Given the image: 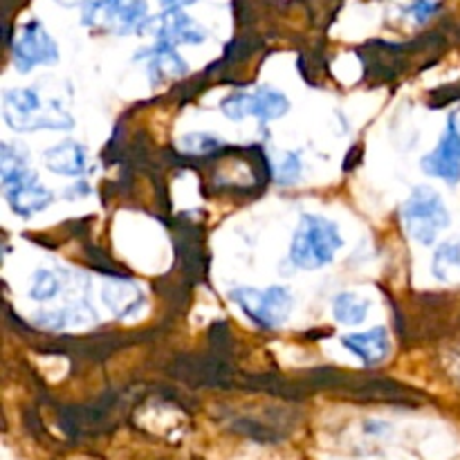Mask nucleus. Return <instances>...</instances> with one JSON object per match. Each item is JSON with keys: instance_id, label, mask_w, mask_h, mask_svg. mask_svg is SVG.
Listing matches in <instances>:
<instances>
[{"instance_id": "nucleus-1", "label": "nucleus", "mask_w": 460, "mask_h": 460, "mask_svg": "<svg viewBox=\"0 0 460 460\" xmlns=\"http://www.w3.org/2000/svg\"><path fill=\"white\" fill-rule=\"evenodd\" d=\"M341 245L344 238L331 218L305 214L292 238L290 261L299 270H322L335 261Z\"/></svg>"}, {"instance_id": "nucleus-2", "label": "nucleus", "mask_w": 460, "mask_h": 460, "mask_svg": "<svg viewBox=\"0 0 460 460\" xmlns=\"http://www.w3.org/2000/svg\"><path fill=\"white\" fill-rule=\"evenodd\" d=\"M3 117L18 133L31 130H67L75 126L70 112L58 103H43L34 88H16L4 93Z\"/></svg>"}, {"instance_id": "nucleus-3", "label": "nucleus", "mask_w": 460, "mask_h": 460, "mask_svg": "<svg viewBox=\"0 0 460 460\" xmlns=\"http://www.w3.org/2000/svg\"><path fill=\"white\" fill-rule=\"evenodd\" d=\"M81 21L85 27L119 36L142 34L151 25L146 0H85Z\"/></svg>"}, {"instance_id": "nucleus-4", "label": "nucleus", "mask_w": 460, "mask_h": 460, "mask_svg": "<svg viewBox=\"0 0 460 460\" xmlns=\"http://www.w3.org/2000/svg\"><path fill=\"white\" fill-rule=\"evenodd\" d=\"M229 296L252 323L265 331L281 328L290 319L292 305H295L292 292L283 286H270L265 290L243 286L234 288Z\"/></svg>"}, {"instance_id": "nucleus-5", "label": "nucleus", "mask_w": 460, "mask_h": 460, "mask_svg": "<svg viewBox=\"0 0 460 460\" xmlns=\"http://www.w3.org/2000/svg\"><path fill=\"white\" fill-rule=\"evenodd\" d=\"M402 223L413 241L431 245L438 234L449 227V211L434 189L416 187L402 207Z\"/></svg>"}, {"instance_id": "nucleus-6", "label": "nucleus", "mask_w": 460, "mask_h": 460, "mask_svg": "<svg viewBox=\"0 0 460 460\" xmlns=\"http://www.w3.org/2000/svg\"><path fill=\"white\" fill-rule=\"evenodd\" d=\"M220 111L234 121H241L245 117L272 121L290 111V99L279 93V90L263 85L254 93H232L220 102Z\"/></svg>"}, {"instance_id": "nucleus-7", "label": "nucleus", "mask_w": 460, "mask_h": 460, "mask_svg": "<svg viewBox=\"0 0 460 460\" xmlns=\"http://www.w3.org/2000/svg\"><path fill=\"white\" fill-rule=\"evenodd\" d=\"M13 66L21 72H30L36 66H49L58 61V45L48 34L40 21H30L21 27L12 43Z\"/></svg>"}, {"instance_id": "nucleus-8", "label": "nucleus", "mask_w": 460, "mask_h": 460, "mask_svg": "<svg viewBox=\"0 0 460 460\" xmlns=\"http://www.w3.org/2000/svg\"><path fill=\"white\" fill-rule=\"evenodd\" d=\"M422 171L447 184H458L460 180V126L456 117H449L438 146L422 157Z\"/></svg>"}, {"instance_id": "nucleus-9", "label": "nucleus", "mask_w": 460, "mask_h": 460, "mask_svg": "<svg viewBox=\"0 0 460 460\" xmlns=\"http://www.w3.org/2000/svg\"><path fill=\"white\" fill-rule=\"evenodd\" d=\"M155 34V43L169 45H198L207 39V30L200 22L193 21L191 16L182 12V9H166L164 13L151 21L148 25Z\"/></svg>"}, {"instance_id": "nucleus-10", "label": "nucleus", "mask_w": 460, "mask_h": 460, "mask_svg": "<svg viewBox=\"0 0 460 460\" xmlns=\"http://www.w3.org/2000/svg\"><path fill=\"white\" fill-rule=\"evenodd\" d=\"M4 198H7L13 214L21 216V218H31L54 202V193L48 187H43L39 175H34L31 171L13 184L4 187Z\"/></svg>"}, {"instance_id": "nucleus-11", "label": "nucleus", "mask_w": 460, "mask_h": 460, "mask_svg": "<svg viewBox=\"0 0 460 460\" xmlns=\"http://www.w3.org/2000/svg\"><path fill=\"white\" fill-rule=\"evenodd\" d=\"M148 58V79L153 85L169 84V81L180 79L189 72V66L184 63V58L175 52V48L169 45L155 43L151 48L142 49L137 54V58Z\"/></svg>"}, {"instance_id": "nucleus-12", "label": "nucleus", "mask_w": 460, "mask_h": 460, "mask_svg": "<svg viewBox=\"0 0 460 460\" xmlns=\"http://www.w3.org/2000/svg\"><path fill=\"white\" fill-rule=\"evenodd\" d=\"M43 160L45 166H48L52 173L67 175V178H81V175L88 173L90 169L88 148L79 142H72V139L48 148Z\"/></svg>"}, {"instance_id": "nucleus-13", "label": "nucleus", "mask_w": 460, "mask_h": 460, "mask_svg": "<svg viewBox=\"0 0 460 460\" xmlns=\"http://www.w3.org/2000/svg\"><path fill=\"white\" fill-rule=\"evenodd\" d=\"M341 344H344L355 358L362 359V364H367V367H376V364H380L382 359L389 355L391 337L385 326H377L367 332L346 335L344 340H341Z\"/></svg>"}, {"instance_id": "nucleus-14", "label": "nucleus", "mask_w": 460, "mask_h": 460, "mask_svg": "<svg viewBox=\"0 0 460 460\" xmlns=\"http://www.w3.org/2000/svg\"><path fill=\"white\" fill-rule=\"evenodd\" d=\"M102 299H103V304H106V308L111 310L115 317L126 319V317H133L137 310H142L144 292L139 290L135 283L115 279V281H111L103 286Z\"/></svg>"}, {"instance_id": "nucleus-15", "label": "nucleus", "mask_w": 460, "mask_h": 460, "mask_svg": "<svg viewBox=\"0 0 460 460\" xmlns=\"http://www.w3.org/2000/svg\"><path fill=\"white\" fill-rule=\"evenodd\" d=\"M431 272L440 283L460 286V241L443 243L434 252L431 259Z\"/></svg>"}, {"instance_id": "nucleus-16", "label": "nucleus", "mask_w": 460, "mask_h": 460, "mask_svg": "<svg viewBox=\"0 0 460 460\" xmlns=\"http://www.w3.org/2000/svg\"><path fill=\"white\" fill-rule=\"evenodd\" d=\"M371 304H368L364 296L355 295V292H340V295L332 299V314L340 323L346 326H358L367 319Z\"/></svg>"}, {"instance_id": "nucleus-17", "label": "nucleus", "mask_w": 460, "mask_h": 460, "mask_svg": "<svg viewBox=\"0 0 460 460\" xmlns=\"http://www.w3.org/2000/svg\"><path fill=\"white\" fill-rule=\"evenodd\" d=\"M27 173H30V169H27L25 151L4 142L3 148H0V175H3V187H9V184H13L16 180H21L22 175Z\"/></svg>"}, {"instance_id": "nucleus-18", "label": "nucleus", "mask_w": 460, "mask_h": 460, "mask_svg": "<svg viewBox=\"0 0 460 460\" xmlns=\"http://www.w3.org/2000/svg\"><path fill=\"white\" fill-rule=\"evenodd\" d=\"M63 290L61 272L57 270H39V272L31 277V288L30 296L34 301H52L54 296H58V292Z\"/></svg>"}, {"instance_id": "nucleus-19", "label": "nucleus", "mask_w": 460, "mask_h": 460, "mask_svg": "<svg viewBox=\"0 0 460 460\" xmlns=\"http://www.w3.org/2000/svg\"><path fill=\"white\" fill-rule=\"evenodd\" d=\"M220 146V137L209 133H189L180 139V148L191 155H207Z\"/></svg>"}, {"instance_id": "nucleus-20", "label": "nucleus", "mask_w": 460, "mask_h": 460, "mask_svg": "<svg viewBox=\"0 0 460 460\" xmlns=\"http://www.w3.org/2000/svg\"><path fill=\"white\" fill-rule=\"evenodd\" d=\"M279 180H281L283 184H292L296 178H299L301 173V160H299V153H288L286 157L281 160V164H279Z\"/></svg>"}, {"instance_id": "nucleus-21", "label": "nucleus", "mask_w": 460, "mask_h": 460, "mask_svg": "<svg viewBox=\"0 0 460 460\" xmlns=\"http://www.w3.org/2000/svg\"><path fill=\"white\" fill-rule=\"evenodd\" d=\"M436 9H438V3H436V0H413V3L409 4L407 12L411 13L413 21L425 22L434 16Z\"/></svg>"}, {"instance_id": "nucleus-22", "label": "nucleus", "mask_w": 460, "mask_h": 460, "mask_svg": "<svg viewBox=\"0 0 460 460\" xmlns=\"http://www.w3.org/2000/svg\"><path fill=\"white\" fill-rule=\"evenodd\" d=\"M157 3H160L166 12V9H182L187 7V4H193L196 0H157Z\"/></svg>"}, {"instance_id": "nucleus-23", "label": "nucleus", "mask_w": 460, "mask_h": 460, "mask_svg": "<svg viewBox=\"0 0 460 460\" xmlns=\"http://www.w3.org/2000/svg\"><path fill=\"white\" fill-rule=\"evenodd\" d=\"M458 126H460V124H458Z\"/></svg>"}]
</instances>
